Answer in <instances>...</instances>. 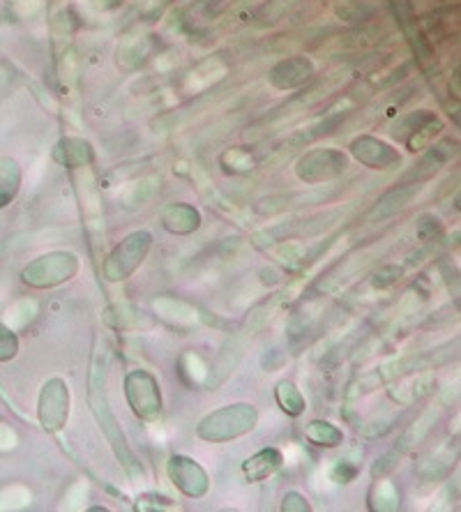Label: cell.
I'll return each mask as SVG.
<instances>
[{"label":"cell","mask_w":461,"mask_h":512,"mask_svg":"<svg viewBox=\"0 0 461 512\" xmlns=\"http://www.w3.org/2000/svg\"><path fill=\"white\" fill-rule=\"evenodd\" d=\"M256 409L249 404L224 406L222 411L210 413L199 425V436L206 441H229L243 436L256 425Z\"/></svg>","instance_id":"obj_1"},{"label":"cell","mask_w":461,"mask_h":512,"mask_svg":"<svg viewBox=\"0 0 461 512\" xmlns=\"http://www.w3.org/2000/svg\"><path fill=\"white\" fill-rule=\"evenodd\" d=\"M153 245V236L148 231H136L132 236H127L116 250L111 252L104 273L111 282H120L125 277H130L136 268L141 266V261L146 259V254Z\"/></svg>","instance_id":"obj_2"},{"label":"cell","mask_w":461,"mask_h":512,"mask_svg":"<svg viewBox=\"0 0 461 512\" xmlns=\"http://www.w3.org/2000/svg\"><path fill=\"white\" fill-rule=\"evenodd\" d=\"M77 268V256L70 252H56L49 256H40V259L30 263L24 273H21V277H24L26 284L44 289V286H56L60 282H67L74 273H77Z\"/></svg>","instance_id":"obj_3"},{"label":"cell","mask_w":461,"mask_h":512,"mask_svg":"<svg viewBox=\"0 0 461 512\" xmlns=\"http://www.w3.org/2000/svg\"><path fill=\"white\" fill-rule=\"evenodd\" d=\"M125 393L136 416L143 420H153L162 411V397L157 379L146 370L130 372L125 379Z\"/></svg>","instance_id":"obj_4"},{"label":"cell","mask_w":461,"mask_h":512,"mask_svg":"<svg viewBox=\"0 0 461 512\" xmlns=\"http://www.w3.org/2000/svg\"><path fill=\"white\" fill-rule=\"evenodd\" d=\"M346 169V157L335 148H319L307 153L298 162V178L305 183H323V180L337 178Z\"/></svg>","instance_id":"obj_5"},{"label":"cell","mask_w":461,"mask_h":512,"mask_svg":"<svg viewBox=\"0 0 461 512\" xmlns=\"http://www.w3.org/2000/svg\"><path fill=\"white\" fill-rule=\"evenodd\" d=\"M443 130V123L438 120L432 111H413V114L404 116L395 125V137L404 139L411 153L422 150L429 141L436 137V132Z\"/></svg>","instance_id":"obj_6"},{"label":"cell","mask_w":461,"mask_h":512,"mask_svg":"<svg viewBox=\"0 0 461 512\" xmlns=\"http://www.w3.org/2000/svg\"><path fill=\"white\" fill-rule=\"evenodd\" d=\"M67 413H70V393H67L65 381L51 379L42 388L40 395L42 427L49 429V432H56V429L67 423Z\"/></svg>","instance_id":"obj_7"},{"label":"cell","mask_w":461,"mask_h":512,"mask_svg":"<svg viewBox=\"0 0 461 512\" xmlns=\"http://www.w3.org/2000/svg\"><path fill=\"white\" fill-rule=\"evenodd\" d=\"M351 153L355 160L372 169H392L402 162V155L390 143L376 137H367V134L351 143Z\"/></svg>","instance_id":"obj_8"},{"label":"cell","mask_w":461,"mask_h":512,"mask_svg":"<svg viewBox=\"0 0 461 512\" xmlns=\"http://www.w3.org/2000/svg\"><path fill=\"white\" fill-rule=\"evenodd\" d=\"M169 476L180 492L187 496H203L208 492V476L190 457L176 455L169 462Z\"/></svg>","instance_id":"obj_9"},{"label":"cell","mask_w":461,"mask_h":512,"mask_svg":"<svg viewBox=\"0 0 461 512\" xmlns=\"http://www.w3.org/2000/svg\"><path fill=\"white\" fill-rule=\"evenodd\" d=\"M314 72H316V67L312 60L305 56H293V58H286V60H282V63H277L275 67H272L268 79H270V84L279 90H291V88L307 84V81L314 77Z\"/></svg>","instance_id":"obj_10"},{"label":"cell","mask_w":461,"mask_h":512,"mask_svg":"<svg viewBox=\"0 0 461 512\" xmlns=\"http://www.w3.org/2000/svg\"><path fill=\"white\" fill-rule=\"evenodd\" d=\"M418 192H420L418 185L395 187V190L383 194V197L376 201L372 213H369V220H385V217H392L395 213H399V210H404L408 203L415 199V194Z\"/></svg>","instance_id":"obj_11"},{"label":"cell","mask_w":461,"mask_h":512,"mask_svg":"<svg viewBox=\"0 0 461 512\" xmlns=\"http://www.w3.org/2000/svg\"><path fill=\"white\" fill-rule=\"evenodd\" d=\"M54 157L58 164H65V167H86L95 160V150L83 139H63L56 146Z\"/></svg>","instance_id":"obj_12"},{"label":"cell","mask_w":461,"mask_h":512,"mask_svg":"<svg viewBox=\"0 0 461 512\" xmlns=\"http://www.w3.org/2000/svg\"><path fill=\"white\" fill-rule=\"evenodd\" d=\"M284 457L277 448H266L261 453H256L252 459H247L243 464V471L249 483H259V480L270 478L279 466H282Z\"/></svg>","instance_id":"obj_13"},{"label":"cell","mask_w":461,"mask_h":512,"mask_svg":"<svg viewBox=\"0 0 461 512\" xmlns=\"http://www.w3.org/2000/svg\"><path fill=\"white\" fill-rule=\"evenodd\" d=\"M162 222L173 233H192L201 227V215L187 203H173L162 213Z\"/></svg>","instance_id":"obj_14"},{"label":"cell","mask_w":461,"mask_h":512,"mask_svg":"<svg viewBox=\"0 0 461 512\" xmlns=\"http://www.w3.org/2000/svg\"><path fill=\"white\" fill-rule=\"evenodd\" d=\"M21 167L12 157H0V208L10 206V201L19 194Z\"/></svg>","instance_id":"obj_15"},{"label":"cell","mask_w":461,"mask_h":512,"mask_svg":"<svg viewBox=\"0 0 461 512\" xmlns=\"http://www.w3.org/2000/svg\"><path fill=\"white\" fill-rule=\"evenodd\" d=\"M455 148H457V143H452V141L436 143V146L429 148V153H427L425 157H422V162L418 164V167H415L413 178L422 180V178L432 176V173H436L438 169L443 167L445 162L450 160L452 155H455Z\"/></svg>","instance_id":"obj_16"},{"label":"cell","mask_w":461,"mask_h":512,"mask_svg":"<svg viewBox=\"0 0 461 512\" xmlns=\"http://www.w3.org/2000/svg\"><path fill=\"white\" fill-rule=\"evenodd\" d=\"M307 439L316 443V446H326V448H335L342 443V432L335 425L323 423V420H314L312 425L307 427Z\"/></svg>","instance_id":"obj_17"},{"label":"cell","mask_w":461,"mask_h":512,"mask_svg":"<svg viewBox=\"0 0 461 512\" xmlns=\"http://www.w3.org/2000/svg\"><path fill=\"white\" fill-rule=\"evenodd\" d=\"M277 402L289 416H300L305 411V397L291 381H282L277 386Z\"/></svg>","instance_id":"obj_18"},{"label":"cell","mask_w":461,"mask_h":512,"mask_svg":"<svg viewBox=\"0 0 461 512\" xmlns=\"http://www.w3.org/2000/svg\"><path fill=\"white\" fill-rule=\"evenodd\" d=\"M19 353V340L10 328L0 321V363H7Z\"/></svg>","instance_id":"obj_19"},{"label":"cell","mask_w":461,"mask_h":512,"mask_svg":"<svg viewBox=\"0 0 461 512\" xmlns=\"http://www.w3.org/2000/svg\"><path fill=\"white\" fill-rule=\"evenodd\" d=\"M392 10H395V17L399 19V24L406 30V33H411L415 26V17H413V3L411 0H390Z\"/></svg>","instance_id":"obj_20"},{"label":"cell","mask_w":461,"mask_h":512,"mask_svg":"<svg viewBox=\"0 0 461 512\" xmlns=\"http://www.w3.org/2000/svg\"><path fill=\"white\" fill-rule=\"evenodd\" d=\"M222 160H231L229 171H249V169H252V164H254L252 155L245 153V150H240V148L229 150V153H226Z\"/></svg>","instance_id":"obj_21"},{"label":"cell","mask_w":461,"mask_h":512,"mask_svg":"<svg viewBox=\"0 0 461 512\" xmlns=\"http://www.w3.org/2000/svg\"><path fill=\"white\" fill-rule=\"evenodd\" d=\"M14 448H17V434H14V429L10 425H5L3 420H0V453H7V450Z\"/></svg>","instance_id":"obj_22"},{"label":"cell","mask_w":461,"mask_h":512,"mask_svg":"<svg viewBox=\"0 0 461 512\" xmlns=\"http://www.w3.org/2000/svg\"><path fill=\"white\" fill-rule=\"evenodd\" d=\"M355 476H358V469L349 464H342V462H339L335 466V471H332V480H337V483H351Z\"/></svg>","instance_id":"obj_23"}]
</instances>
